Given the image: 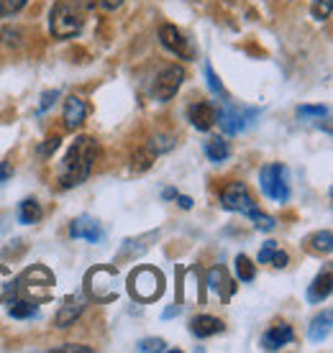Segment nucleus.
Instances as JSON below:
<instances>
[{"label": "nucleus", "instance_id": "obj_32", "mask_svg": "<svg viewBox=\"0 0 333 353\" xmlns=\"http://www.w3.org/2000/svg\"><path fill=\"white\" fill-rule=\"evenodd\" d=\"M57 97H59V92H57V90H49V92H44V97H41V105H39V110L44 113L46 108L52 105V103L57 100Z\"/></svg>", "mask_w": 333, "mask_h": 353}, {"label": "nucleus", "instance_id": "obj_24", "mask_svg": "<svg viewBox=\"0 0 333 353\" xmlns=\"http://www.w3.org/2000/svg\"><path fill=\"white\" fill-rule=\"evenodd\" d=\"M16 292V279H13V274H8L6 269H0V300H6L8 294Z\"/></svg>", "mask_w": 333, "mask_h": 353}, {"label": "nucleus", "instance_id": "obj_30", "mask_svg": "<svg viewBox=\"0 0 333 353\" xmlns=\"http://www.w3.org/2000/svg\"><path fill=\"white\" fill-rule=\"evenodd\" d=\"M205 77H208V88H211L213 92H223V85H220V80L216 77V72H213L211 64H205Z\"/></svg>", "mask_w": 333, "mask_h": 353}, {"label": "nucleus", "instance_id": "obj_23", "mask_svg": "<svg viewBox=\"0 0 333 353\" xmlns=\"http://www.w3.org/2000/svg\"><path fill=\"white\" fill-rule=\"evenodd\" d=\"M236 274H238V279H241V282H251V279H254V274H256L254 264H251L249 256H244V254L236 259Z\"/></svg>", "mask_w": 333, "mask_h": 353}, {"label": "nucleus", "instance_id": "obj_13", "mask_svg": "<svg viewBox=\"0 0 333 353\" xmlns=\"http://www.w3.org/2000/svg\"><path fill=\"white\" fill-rule=\"evenodd\" d=\"M292 338H295L292 327L285 325V323H280V325H274L272 330H267V333H264L262 343H264L267 351H277V348H282V345H287Z\"/></svg>", "mask_w": 333, "mask_h": 353}, {"label": "nucleus", "instance_id": "obj_6", "mask_svg": "<svg viewBox=\"0 0 333 353\" xmlns=\"http://www.w3.org/2000/svg\"><path fill=\"white\" fill-rule=\"evenodd\" d=\"M52 284H54L52 272L44 269V266H34V269H26V272H23V276H21L16 284V290L21 287V290L26 292V294H31L34 300H46Z\"/></svg>", "mask_w": 333, "mask_h": 353}, {"label": "nucleus", "instance_id": "obj_36", "mask_svg": "<svg viewBox=\"0 0 333 353\" xmlns=\"http://www.w3.org/2000/svg\"><path fill=\"white\" fill-rule=\"evenodd\" d=\"M121 3H123V0H100V6H106V8H111V10L118 8Z\"/></svg>", "mask_w": 333, "mask_h": 353}, {"label": "nucleus", "instance_id": "obj_18", "mask_svg": "<svg viewBox=\"0 0 333 353\" xmlns=\"http://www.w3.org/2000/svg\"><path fill=\"white\" fill-rule=\"evenodd\" d=\"M331 294V272L325 269L321 276H318L316 282H313V287L307 290V300L310 302H321V300H325Z\"/></svg>", "mask_w": 333, "mask_h": 353}, {"label": "nucleus", "instance_id": "obj_10", "mask_svg": "<svg viewBox=\"0 0 333 353\" xmlns=\"http://www.w3.org/2000/svg\"><path fill=\"white\" fill-rule=\"evenodd\" d=\"M162 44H164L172 54L182 57V59H193V57H195L190 41H187V39H184V36L180 34L175 26H164V28H162Z\"/></svg>", "mask_w": 333, "mask_h": 353}, {"label": "nucleus", "instance_id": "obj_22", "mask_svg": "<svg viewBox=\"0 0 333 353\" xmlns=\"http://www.w3.org/2000/svg\"><path fill=\"white\" fill-rule=\"evenodd\" d=\"M8 312L13 318H34L36 315V302H26V300H10Z\"/></svg>", "mask_w": 333, "mask_h": 353}, {"label": "nucleus", "instance_id": "obj_1", "mask_svg": "<svg viewBox=\"0 0 333 353\" xmlns=\"http://www.w3.org/2000/svg\"><path fill=\"white\" fill-rule=\"evenodd\" d=\"M95 154H97L95 141L88 139V136H79L77 141L72 143V149L67 151L64 161L59 164V185L67 187V190L82 185V182L90 176Z\"/></svg>", "mask_w": 333, "mask_h": 353}, {"label": "nucleus", "instance_id": "obj_39", "mask_svg": "<svg viewBox=\"0 0 333 353\" xmlns=\"http://www.w3.org/2000/svg\"><path fill=\"white\" fill-rule=\"evenodd\" d=\"M177 312H180V307H169L164 312V318H172V315H177Z\"/></svg>", "mask_w": 333, "mask_h": 353}, {"label": "nucleus", "instance_id": "obj_11", "mask_svg": "<svg viewBox=\"0 0 333 353\" xmlns=\"http://www.w3.org/2000/svg\"><path fill=\"white\" fill-rule=\"evenodd\" d=\"M70 233H72V239H85V241H90V243H97V241L103 239L100 223L93 221L90 215H79V218H75L70 225Z\"/></svg>", "mask_w": 333, "mask_h": 353}, {"label": "nucleus", "instance_id": "obj_28", "mask_svg": "<svg viewBox=\"0 0 333 353\" xmlns=\"http://www.w3.org/2000/svg\"><path fill=\"white\" fill-rule=\"evenodd\" d=\"M139 351L149 353V351H164V341L162 338H146L139 343Z\"/></svg>", "mask_w": 333, "mask_h": 353}, {"label": "nucleus", "instance_id": "obj_26", "mask_svg": "<svg viewBox=\"0 0 333 353\" xmlns=\"http://www.w3.org/2000/svg\"><path fill=\"white\" fill-rule=\"evenodd\" d=\"M26 6V0H0V16H13Z\"/></svg>", "mask_w": 333, "mask_h": 353}, {"label": "nucleus", "instance_id": "obj_16", "mask_svg": "<svg viewBox=\"0 0 333 353\" xmlns=\"http://www.w3.org/2000/svg\"><path fill=\"white\" fill-rule=\"evenodd\" d=\"M190 330H193L198 338H208V336H216L223 330V323L218 318H211V315H200V318H195L190 323Z\"/></svg>", "mask_w": 333, "mask_h": 353}, {"label": "nucleus", "instance_id": "obj_38", "mask_svg": "<svg viewBox=\"0 0 333 353\" xmlns=\"http://www.w3.org/2000/svg\"><path fill=\"white\" fill-rule=\"evenodd\" d=\"M162 197H164V200H172V197H177V192H175V190H164V194H162Z\"/></svg>", "mask_w": 333, "mask_h": 353}, {"label": "nucleus", "instance_id": "obj_29", "mask_svg": "<svg viewBox=\"0 0 333 353\" xmlns=\"http://www.w3.org/2000/svg\"><path fill=\"white\" fill-rule=\"evenodd\" d=\"M175 146V139H169V136H159L151 141V154H159V151H166Z\"/></svg>", "mask_w": 333, "mask_h": 353}, {"label": "nucleus", "instance_id": "obj_3", "mask_svg": "<svg viewBox=\"0 0 333 353\" xmlns=\"http://www.w3.org/2000/svg\"><path fill=\"white\" fill-rule=\"evenodd\" d=\"M129 292H131V297H136L141 302H154L164 292V276H162V272L151 269V266H141L129 279Z\"/></svg>", "mask_w": 333, "mask_h": 353}, {"label": "nucleus", "instance_id": "obj_15", "mask_svg": "<svg viewBox=\"0 0 333 353\" xmlns=\"http://www.w3.org/2000/svg\"><path fill=\"white\" fill-rule=\"evenodd\" d=\"M85 115H88L85 103L75 95L67 97V103H64V123H67V128H77V125L85 121Z\"/></svg>", "mask_w": 333, "mask_h": 353}, {"label": "nucleus", "instance_id": "obj_21", "mask_svg": "<svg viewBox=\"0 0 333 353\" xmlns=\"http://www.w3.org/2000/svg\"><path fill=\"white\" fill-rule=\"evenodd\" d=\"M331 330V310H325L323 315H318L310 325V341H323Z\"/></svg>", "mask_w": 333, "mask_h": 353}, {"label": "nucleus", "instance_id": "obj_25", "mask_svg": "<svg viewBox=\"0 0 333 353\" xmlns=\"http://www.w3.org/2000/svg\"><path fill=\"white\" fill-rule=\"evenodd\" d=\"M313 251H323V254H328L331 251V233L328 230H323V233H318V236H313Z\"/></svg>", "mask_w": 333, "mask_h": 353}, {"label": "nucleus", "instance_id": "obj_2", "mask_svg": "<svg viewBox=\"0 0 333 353\" xmlns=\"http://www.w3.org/2000/svg\"><path fill=\"white\" fill-rule=\"evenodd\" d=\"M220 203H223V208H226V210L244 212V215H249V218H254L256 228H262V230H272L274 228V221L269 218V215H264V212L256 210L251 194H249L246 185H241V182H231V185L223 190V194H220Z\"/></svg>", "mask_w": 333, "mask_h": 353}, {"label": "nucleus", "instance_id": "obj_14", "mask_svg": "<svg viewBox=\"0 0 333 353\" xmlns=\"http://www.w3.org/2000/svg\"><path fill=\"white\" fill-rule=\"evenodd\" d=\"M79 312H82V297H67L61 310L57 312V325L59 327H70L75 325V320L79 318Z\"/></svg>", "mask_w": 333, "mask_h": 353}, {"label": "nucleus", "instance_id": "obj_20", "mask_svg": "<svg viewBox=\"0 0 333 353\" xmlns=\"http://www.w3.org/2000/svg\"><path fill=\"white\" fill-rule=\"evenodd\" d=\"M205 154H208V159L211 161H226L228 154H231V149H228V143L223 141V139H211V141L205 143Z\"/></svg>", "mask_w": 333, "mask_h": 353}, {"label": "nucleus", "instance_id": "obj_33", "mask_svg": "<svg viewBox=\"0 0 333 353\" xmlns=\"http://www.w3.org/2000/svg\"><path fill=\"white\" fill-rule=\"evenodd\" d=\"M57 146H59V139H57V136H54V139H49V141H46L44 146H41V149H39V154H41V157H49V154H52V151H57Z\"/></svg>", "mask_w": 333, "mask_h": 353}, {"label": "nucleus", "instance_id": "obj_31", "mask_svg": "<svg viewBox=\"0 0 333 353\" xmlns=\"http://www.w3.org/2000/svg\"><path fill=\"white\" fill-rule=\"evenodd\" d=\"M328 113V110H325L323 105H318V108H310V105H303L298 110V115L300 118H310V115H318V118H321V115H325Z\"/></svg>", "mask_w": 333, "mask_h": 353}, {"label": "nucleus", "instance_id": "obj_35", "mask_svg": "<svg viewBox=\"0 0 333 353\" xmlns=\"http://www.w3.org/2000/svg\"><path fill=\"white\" fill-rule=\"evenodd\" d=\"M59 351H79V353H90L88 345H64V348H59Z\"/></svg>", "mask_w": 333, "mask_h": 353}, {"label": "nucleus", "instance_id": "obj_5", "mask_svg": "<svg viewBox=\"0 0 333 353\" xmlns=\"http://www.w3.org/2000/svg\"><path fill=\"white\" fill-rule=\"evenodd\" d=\"M262 190L274 203H285L289 197V176L282 164H267L262 169Z\"/></svg>", "mask_w": 333, "mask_h": 353}, {"label": "nucleus", "instance_id": "obj_9", "mask_svg": "<svg viewBox=\"0 0 333 353\" xmlns=\"http://www.w3.org/2000/svg\"><path fill=\"white\" fill-rule=\"evenodd\" d=\"M182 80H184V70H180V67H166L157 77V82H154V95H157V100L164 103L169 97H175Z\"/></svg>", "mask_w": 333, "mask_h": 353}, {"label": "nucleus", "instance_id": "obj_37", "mask_svg": "<svg viewBox=\"0 0 333 353\" xmlns=\"http://www.w3.org/2000/svg\"><path fill=\"white\" fill-rule=\"evenodd\" d=\"M177 203H180V208H184V210L193 208V200H190V197H177Z\"/></svg>", "mask_w": 333, "mask_h": 353}, {"label": "nucleus", "instance_id": "obj_17", "mask_svg": "<svg viewBox=\"0 0 333 353\" xmlns=\"http://www.w3.org/2000/svg\"><path fill=\"white\" fill-rule=\"evenodd\" d=\"M272 261V266H277V269H285L287 266V254L285 251H280V248L274 246L272 241L269 243H264V248L259 251V264H269Z\"/></svg>", "mask_w": 333, "mask_h": 353}, {"label": "nucleus", "instance_id": "obj_34", "mask_svg": "<svg viewBox=\"0 0 333 353\" xmlns=\"http://www.w3.org/2000/svg\"><path fill=\"white\" fill-rule=\"evenodd\" d=\"M8 176H13V167H10L8 161H3V164H0V185H3Z\"/></svg>", "mask_w": 333, "mask_h": 353}, {"label": "nucleus", "instance_id": "obj_27", "mask_svg": "<svg viewBox=\"0 0 333 353\" xmlns=\"http://www.w3.org/2000/svg\"><path fill=\"white\" fill-rule=\"evenodd\" d=\"M208 282H211V290L213 292H220L223 290V284H228V279H226V272L223 269H213L211 272V276H208Z\"/></svg>", "mask_w": 333, "mask_h": 353}, {"label": "nucleus", "instance_id": "obj_4", "mask_svg": "<svg viewBox=\"0 0 333 353\" xmlns=\"http://www.w3.org/2000/svg\"><path fill=\"white\" fill-rule=\"evenodd\" d=\"M82 31V13L70 3H59L52 10V34L57 39H70Z\"/></svg>", "mask_w": 333, "mask_h": 353}, {"label": "nucleus", "instance_id": "obj_12", "mask_svg": "<svg viewBox=\"0 0 333 353\" xmlns=\"http://www.w3.org/2000/svg\"><path fill=\"white\" fill-rule=\"evenodd\" d=\"M187 118H190V123H193L195 128L208 131V128L216 123L218 110H216L211 103H193V105H190V110H187Z\"/></svg>", "mask_w": 333, "mask_h": 353}, {"label": "nucleus", "instance_id": "obj_7", "mask_svg": "<svg viewBox=\"0 0 333 353\" xmlns=\"http://www.w3.org/2000/svg\"><path fill=\"white\" fill-rule=\"evenodd\" d=\"M88 292L90 297H95L100 302H111L118 297L115 290V272L113 269H93L88 274Z\"/></svg>", "mask_w": 333, "mask_h": 353}, {"label": "nucleus", "instance_id": "obj_8", "mask_svg": "<svg viewBox=\"0 0 333 353\" xmlns=\"http://www.w3.org/2000/svg\"><path fill=\"white\" fill-rule=\"evenodd\" d=\"M256 118V110L254 108H236V105H226L223 110L218 113V121L220 128L226 133H241L246 125L251 123Z\"/></svg>", "mask_w": 333, "mask_h": 353}, {"label": "nucleus", "instance_id": "obj_19", "mask_svg": "<svg viewBox=\"0 0 333 353\" xmlns=\"http://www.w3.org/2000/svg\"><path fill=\"white\" fill-rule=\"evenodd\" d=\"M41 218V208L36 200H23V203L18 205V221L23 223V225H31V223H39Z\"/></svg>", "mask_w": 333, "mask_h": 353}]
</instances>
